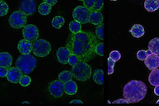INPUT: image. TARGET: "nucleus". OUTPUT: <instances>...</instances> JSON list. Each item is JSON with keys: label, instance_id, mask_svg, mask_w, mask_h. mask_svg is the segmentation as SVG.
Returning a JSON list of instances; mask_svg holds the SVG:
<instances>
[{"label": "nucleus", "instance_id": "1", "mask_svg": "<svg viewBox=\"0 0 159 106\" xmlns=\"http://www.w3.org/2000/svg\"><path fill=\"white\" fill-rule=\"evenodd\" d=\"M100 42L94 33L80 31L70 34L66 47L71 53L79 57L80 61L87 62L96 56V47Z\"/></svg>", "mask_w": 159, "mask_h": 106}, {"label": "nucleus", "instance_id": "2", "mask_svg": "<svg viewBox=\"0 0 159 106\" xmlns=\"http://www.w3.org/2000/svg\"><path fill=\"white\" fill-rule=\"evenodd\" d=\"M148 88L145 83L141 81H131L124 87V99L129 104H134L141 101L145 98Z\"/></svg>", "mask_w": 159, "mask_h": 106}, {"label": "nucleus", "instance_id": "3", "mask_svg": "<svg viewBox=\"0 0 159 106\" xmlns=\"http://www.w3.org/2000/svg\"><path fill=\"white\" fill-rule=\"evenodd\" d=\"M16 67L23 75H28L33 71L37 66V59L32 54H22L16 61Z\"/></svg>", "mask_w": 159, "mask_h": 106}, {"label": "nucleus", "instance_id": "4", "mask_svg": "<svg viewBox=\"0 0 159 106\" xmlns=\"http://www.w3.org/2000/svg\"><path fill=\"white\" fill-rule=\"evenodd\" d=\"M71 72L75 79L78 80L79 81H86L91 76L92 69L86 62L80 61L72 67Z\"/></svg>", "mask_w": 159, "mask_h": 106}, {"label": "nucleus", "instance_id": "5", "mask_svg": "<svg viewBox=\"0 0 159 106\" xmlns=\"http://www.w3.org/2000/svg\"><path fill=\"white\" fill-rule=\"evenodd\" d=\"M51 51H52V46L47 40L37 39L32 43V52L36 57H47L50 54Z\"/></svg>", "mask_w": 159, "mask_h": 106}, {"label": "nucleus", "instance_id": "6", "mask_svg": "<svg viewBox=\"0 0 159 106\" xmlns=\"http://www.w3.org/2000/svg\"><path fill=\"white\" fill-rule=\"evenodd\" d=\"M27 16L20 10L15 11L10 15L8 18L9 25L15 29H19L27 25Z\"/></svg>", "mask_w": 159, "mask_h": 106}, {"label": "nucleus", "instance_id": "7", "mask_svg": "<svg viewBox=\"0 0 159 106\" xmlns=\"http://www.w3.org/2000/svg\"><path fill=\"white\" fill-rule=\"evenodd\" d=\"M91 12V10L87 8L84 6H78L74 9L72 16L74 20L80 22L81 24H85L89 22V14Z\"/></svg>", "mask_w": 159, "mask_h": 106}, {"label": "nucleus", "instance_id": "8", "mask_svg": "<svg viewBox=\"0 0 159 106\" xmlns=\"http://www.w3.org/2000/svg\"><path fill=\"white\" fill-rule=\"evenodd\" d=\"M22 36L24 37V39L33 42L39 37L38 28L33 24L26 25L22 29Z\"/></svg>", "mask_w": 159, "mask_h": 106}, {"label": "nucleus", "instance_id": "9", "mask_svg": "<svg viewBox=\"0 0 159 106\" xmlns=\"http://www.w3.org/2000/svg\"><path fill=\"white\" fill-rule=\"evenodd\" d=\"M49 93L55 98L61 97L64 94V83L61 82L60 80L53 81L50 83L48 87Z\"/></svg>", "mask_w": 159, "mask_h": 106}, {"label": "nucleus", "instance_id": "10", "mask_svg": "<svg viewBox=\"0 0 159 106\" xmlns=\"http://www.w3.org/2000/svg\"><path fill=\"white\" fill-rule=\"evenodd\" d=\"M36 2L35 0H21L19 10L26 16H30L36 12Z\"/></svg>", "mask_w": 159, "mask_h": 106}, {"label": "nucleus", "instance_id": "11", "mask_svg": "<svg viewBox=\"0 0 159 106\" xmlns=\"http://www.w3.org/2000/svg\"><path fill=\"white\" fill-rule=\"evenodd\" d=\"M22 75L23 74L21 72V71L19 69H17L16 67H9L7 69L6 77H7V80L9 82L17 84V83H19V81Z\"/></svg>", "mask_w": 159, "mask_h": 106}, {"label": "nucleus", "instance_id": "12", "mask_svg": "<svg viewBox=\"0 0 159 106\" xmlns=\"http://www.w3.org/2000/svg\"><path fill=\"white\" fill-rule=\"evenodd\" d=\"M144 64L148 69L151 70V71L157 69L159 67V56L154 54V53L148 55L146 57V59L144 60Z\"/></svg>", "mask_w": 159, "mask_h": 106}, {"label": "nucleus", "instance_id": "13", "mask_svg": "<svg viewBox=\"0 0 159 106\" xmlns=\"http://www.w3.org/2000/svg\"><path fill=\"white\" fill-rule=\"evenodd\" d=\"M70 51L67 47H60L57 52V57L58 62L62 65H66L68 63V60L70 55Z\"/></svg>", "mask_w": 159, "mask_h": 106}, {"label": "nucleus", "instance_id": "14", "mask_svg": "<svg viewBox=\"0 0 159 106\" xmlns=\"http://www.w3.org/2000/svg\"><path fill=\"white\" fill-rule=\"evenodd\" d=\"M17 49L21 54H30L32 52V42L26 39L20 40L17 44Z\"/></svg>", "mask_w": 159, "mask_h": 106}, {"label": "nucleus", "instance_id": "15", "mask_svg": "<svg viewBox=\"0 0 159 106\" xmlns=\"http://www.w3.org/2000/svg\"><path fill=\"white\" fill-rule=\"evenodd\" d=\"M104 21V16L101 13V11H91L89 14V22L94 25H99Z\"/></svg>", "mask_w": 159, "mask_h": 106}, {"label": "nucleus", "instance_id": "16", "mask_svg": "<svg viewBox=\"0 0 159 106\" xmlns=\"http://www.w3.org/2000/svg\"><path fill=\"white\" fill-rule=\"evenodd\" d=\"M12 57L7 52H0V67L9 68L12 66Z\"/></svg>", "mask_w": 159, "mask_h": 106}, {"label": "nucleus", "instance_id": "17", "mask_svg": "<svg viewBox=\"0 0 159 106\" xmlns=\"http://www.w3.org/2000/svg\"><path fill=\"white\" fill-rule=\"evenodd\" d=\"M78 90L76 83L73 81L72 80L69 81L64 83V90L68 95H73L75 94Z\"/></svg>", "mask_w": 159, "mask_h": 106}, {"label": "nucleus", "instance_id": "18", "mask_svg": "<svg viewBox=\"0 0 159 106\" xmlns=\"http://www.w3.org/2000/svg\"><path fill=\"white\" fill-rule=\"evenodd\" d=\"M144 7L148 12H155L159 8V0H145Z\"/></svg>", "mask_w": 159, "mask_h": 106}, {"label": "nucleus", "instance_id": "19", "mask_svg": "<svg viewBox=\"0 0 159 106\" xmlns=\"http://www.w3.org/2000/svg\"><path fill=\"white\" fill-rule=\"evenodd\" d=\"M130 33H131L134 37L136 38H139V37H142L145 33V31H144L143 27L140 24H135L134 25L132 28L130 29Z\"/></svg>", "mask_w": 159, "mask_h": 106}, {"label": "nucleus", "instance_id": "20", "mask_svg": "<svg viewBox=\"0 0 159 106\" xmlns=\"http://www.w3.org/2000/svg\"><path fill=\"white\" fill-rule=\"evenodd\" d=\"M148 81L149 83L153 85V86H156V85H159V70L158 69H154L152 71V72L150 73L148 76Z\"/></svg>", "mask_w": 159, "mask_h": 106}, {"label": "nucleus", "instance_id": "21", "mask_svg": "<svg viewBox=\"0 0 159 106\" xmlns=\"http://www.w3.org/2000/svg\"><path fill=\"white\" fill-rule=\"evenodd\" d=\"M148 50H150L152 53L159 55V38L156 37L152 39L148 43Z\"/></svg>", "mask_w": 159, "mask_h": 106}, {"label": "nucleus", "instance_id": "22", "mask_svg": "<svg viewBox=\"0 0 159 106\" xmlns=\"http://www.w3.org/2000/svg\"><path fill=\"white\" fill-rule=\"evenodd\" d=\"M93 80L97 85L104 84V71L103 70H95L93 74Z\"/></svg>", "mask_w": 159, "mask_h": 106}, {"label": "nucleus", "instance_id": "23", "mask_svg": "<svg viewBox=\"0 0 159 106\" xmlns=\"http://www.w3.org/2000/svg\"><path fill=\"white\" fill-rule=\"evenodd\" d=\"M52 11V6L47 2H43L42 3L39 5L38 7V12L42 16H46V15H48Z\"/></svg>", "mask_w": 159, "mask_h": 106}, {"label": "nucleus", "instance_id": "24", "mask_svg": "<svg viewBox=\"0 0 159 106\" xmlns=\"http://www.w3.org/2000/svg\"><path fill=\"white\" fill-rule=\"evenodd\" d=\"M59 80L63 83L69 81L73 78V74L71 71H64L61 72L59 74Z\"/></svg>", "mask_w": 159, "mask_h": 106}, {"label": "nucleus", "instance_id": "25", "mask_svg": "<svg viewBox=\"0 0 159 106\" xmlns=\"http://www.w3.org/2000/svg\"><path fill=\"white\" fill-rule=\"evenodd\" d=\"M69 29L71 33H78L81 31V23L74 20L70 22Z\"/></svg>", "mask_w": 159, "mask_h": 106}, {"label": "nucleus", "instance_id": "26", "mask_svg": "<svg viewBox=\"0 0 159 106\" xmlns=\"http://www.w3.org/2000/svg\"><path fill=\"white\" fill-rule=\"evenodd\" d=\"M64 23L65 19L64 17H61V16H56L52 21V26L55 28H57V29H60L64 25Z\"/></svg>", "mask_w": 159, "mask_h": 106}, {"label": "nucleus", "instance_id": "27", "mask_svg": "<svg viewBox=\"0 0 159 106\" xmlns=\"http://www.w3.org/2000/svg\"><path fill=\"white\" fill-rule=\"evenodd\" d=\"M97 26H98V27H97L96 29H95V36H96L100 41H103V40H104V24H103V22H102V23L97 25Z\"/></svg>", "mask_w": 159, "mask_h": 106}, {"label": "nucleus", "instance_id": "28", "mask_svg": "<svg viewBox=\"0 0 159 106\" xmlns=\"http://www.w3.org/2000/svg\"><path fill=\"white\" fill-rule=\"evenodd\" d=\"M31 81H32L31 77L28 76L27 75H24V76H22V77H21V79H20L19 81V83L22 86L27 87L31 84Z\"/></svg>", "mask_w": 159, "mask_h": 106}, {"label": "nucleus", "instance_id": "29", "mask_svg": "<svg viewBox=\"0 0 159 106\" xmlns=\"http://www.w3.org/2000/svg\"><path fill=\"white\" fill-rule=\"evenodd\" d=\"M8 12V5L4 2L0 0V16H5Z\"/></svg>", "mask_w": 159, "mask_h": 106}, {"label": "nucleus", "instance_id": "30", "mask_svg": "<svg viewBox=\"0 0 159 106\" xmlns=\"http://www.w3.org/2000/svg\"><path fill=\"white\" fill-rule=\"evenodd\" d=\"M80 62L79 57H77L76 55L73 54V53H70L69 57V60H68V63H69L71 67L75 66V65L76 64L77 62Z\"/></svg>", "mask_w": 159, "mask_h": 106}, {"label": "nucleus", "instance_id": "31", "mask_svg": "<svg viewBox=\"0 0 159 106\" xmlns=\"http://www.w3.org/2000/svg\"><path fill=\"white\" fill-rule=\"evenodd\" d=\"M104 5V0H95V3L91 11H101Z\"/></svg>", "mask_w": 159, "mask_h": 106}, {"label": "nucleus", "instance_id": "32", "mask_svg": "<svg viewBox=\"0 0 159 106\" xmlns=\"http://www.w3.org/2000/svg\"><path fill=\"white\" fill-rule=\"evenodd\" d=\"M109 57H110L113 61H114V62H116L120 60V58H121V54H120L119 52H118V51H113V52H111L109 53Z\"/></svg>", "mask_w": 159, "mask_h": 106}, {"label": "nucleus", "instance_id": "33", "mask_svg": "<svg viewBox=\"0 0 159 106\" xmlns=\"http://www.w3.org/2000/svg\"><path fill=\"white\" fill-rule=\"evenodd\" d=\"M96 55H99L100 57L104 56V43L103 41L99 42L96 47Z\"/></svg>", "mask_w": 159, "mask_h": 106}, {"label": "nucleus", "instance_id": "34", "mask_svg": "<svg viewBox=\"0 0 159 106\" xmlns=\"http://www.w3.org/2000/svg\"><path fill=\"white\" fill-rule=\"evenodd\" d=\"M147 57H148V53H147V51H144V50H140L137 53V57L139 61H144Z\"/></svg>", "mask_w": 159, "mask_h": 106}, {"label": "nucleus", "instance_id": "35", "mask_svg": "<svg viewBox=\"0 0 159 106\" xmlns=\"http://www.w3.org/2000/svg\"><path fill=\"white\" fill-rule=\"evenodd\" d=\"M83 2H84V7H86L87 8L91 10L93 8V7L94 6L95 0H83Z\"/></svg>", "mask_w": 159, "mask_h": 106}, {"label": "nucleus", "instance_id": "36", "mask_svg": "<svg viewBox=\"0 0 159 106\" xmlns=\"http://www.w3.org/2000/svg\"><path fill=\"white\" fill-rule=\"evenodd\" d=\"M7 72V68L3 67H0V77L1 78H3V77H6Z\"/></svg>", "mask_w": 159, "mask_h": 106}, {"label": "nucleus", "instance_id": "37", "mask_svg": "<svg viewBox=\"0 0 159 106\" xmlns=\"http://www.w3.org/2000/svg\"><path fill=\"white\" fill-rule=\"evenodd\" d=\"M113 104H129V103L126 101L125 99H119L113 102Z\"/></svg>", "mask_w": 159, "mask_h": 106}, {"label": "nucleus", "instance_id": "38", "mask_svg": "<svg viewBox=\"0 0 159 106\" xmlns=\"http://www.w3.org/2000/svg\"><path fill=\"white\" fill-rule=\"evenodd\" d=\"M44 2L48 3V4H50L52 7V6H54V5L57 4V0H44Z\"/></svg>", "mask_w": 159, "mask_h": 106}, {"label": "nucleus", "instance_id": "39", "mask_svg": "<svg viewBox=\"0 0 159 106\" xmlns=\"http://www.w3.org/2000/svg\"><path fill=\"white\" fill-rule=\"evenodd\" d=\"M114 64H115V62H114V61H113V60H112L110 57H109V59H108V67H114Z\"/></svg>", "mask_w": 159, "mask_h": 106}, {"label": "nucleus", "instance_id": "40", "mask_svg": "<svg viewBox=\"0 0 159 106\" xmlns=\"http://www.w3.org/2000/svg\"><path fill=\"white\" fill-rule=\"evenodd\" d=\"M70 104H83V102L80 99H74V100H71L70 102Z\"/></svg>", "mask_w": 159, "mask_h": 106}, {"label": "nucleus", "instance_id": "41", "mask_svg": "<svg viewBox=\"0 0 159 106\" xmlns=\"http://www.w3.org/2000/svg\"><path fill=\"white\" fill-rule=\"evenodd\" d=\"M154 93H155L156 95L159 96V85H156V87H155V89H154Z\"/></svg>", "mask_w": 159, "mask_h": 106}, {"label": "nucleus", "instance_id": "42", "mask_svg": "<svg viewBox=\"0 0 159 106\" xmlns=\"http://www.w3.org/2000/svg\"><path fill=\"white\" fill-rule=\"evenodd\" d=\"M114 73V67H108V74L111 75Z\"/></svg>", "mask_w": 159, "mask_h": 106}, {"label": "nucleus", "instance_id": "43", "mask_svg": "<svg viewBox=\"0 0 159 106\" xmlns=\"http://www.w3.org/2000/svg\"><path fill=\"white\" fill-rule=\"evenodd\" d=\"M147 53H148V55L152 54V52L150 51V50H148V51H147Z\"/></svg>", "mask_w": 159, "mask_h": 106}, {"label": "nucleus", "instance_id": "44", "mask_svg": "<svg viewBox=\"0 0 159 106\" xmlns=\"http://www.w3.org/2000/svg\"><path fill=\"white\" fill-rule=\"evenodd\" d=\"M23 104H29V102L28 101H24V102H22Z\"/></svg>", "mask_w": 159, "mask_h": 106}, {"label": "nucleus", "instance_id": "45", "mask_svg": "<svg viewBox=\"0 0 159 106\" xmlns=\"http://www.w3.org/2000/svg\"><path fill=\"white\" fill-rule=\"evenodd\" d=\"M157 104H159V100H157Z\"/></svg>", "mask_w": 159, "mask_h": 106}, {"label": "nucleus", "instance_id": "46", "mask_svg": "<svg viewBox=\"0 0 159 106\" xmlns=\"http://www.w3.org/2000/svg\"><path fill=\"white\" fill-rule=\"evenodd\" d=\"M111 1H117V0H111Z\"/></svg>", "mask_w": 159, "mask_h": 106}, {"label": "nucleus", "instance_id": "47", "mask_svg": "<svg viewBox=\"0 0 159 106\" xmlns=\"http://www.w3.org/2000/svg\"><path fill=\"white\" fill-rule=\"evenodd\" d=\"M78 1H83V0H78Z\"/></svg>", "mask_w": 159, "mask_h": 106}]
</instances>
